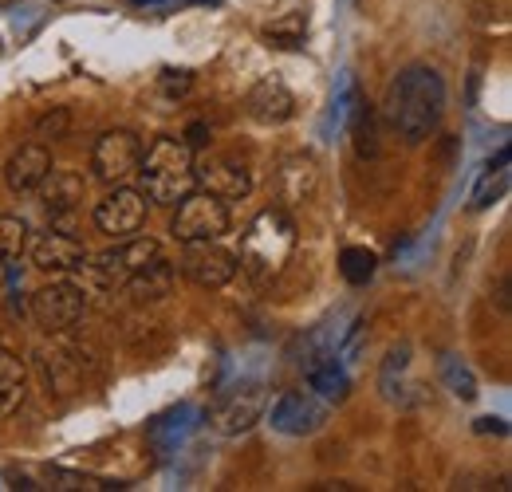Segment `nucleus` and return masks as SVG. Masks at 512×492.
Returning <instances> with one entry per match:
<instances>
[{
    "label": "nucleus",
    "mask_w": 512,
    "mask_h": 492,
    "mask_svg": "<svg viewBox=\"0 0 512 492\" xmlns=\"http://www.w3.org/2000/svg\"><path fill=\"white\" fill-rule=\"evenodd\" d=\"M197 410L193 406H174V410H166L162 418H154L150 422V441L162 449V453H170V449H178L186 437L193 433V426H197Z\"/></svg>",
    "instance_id": "a211bd4d"
},
{
    "label": "nucleus",
    "mask_w": 512,
    "mask_h": 492,
    "mask_svg": "<svg viewBox=\"0 0 512 492\" xmlns=\"http://www.w3.org/2000/svg\"><path fill=\"white\" fill-rule=\"evenodd\" d=\"M264 414H268V390H264V382L241 378L237 386H229L217 398V406L209 414V426L217 433H225V437H241V433L253 430Z\"/></svg>",
    "instance_id": "39448f33"
},
{
    "label": "nucleus",
    "mask_w": 512,
    "mask_h": 492,
    "mask_svg": "<svg viewBox=\"0 0 512 492\" xmlns=\"http://www.w3.org/2000/svg\"><path fill=\"white\" fill-rule=\"evenodd\" d=\"M182 272L197 288H225L237 276V256L213 241H190L182 252Z\"/></svg>",
    "instance_id": "9d476101"
},
{
    "label": "nucleus",
    "mask_w": 512,
    "mask_h": 492,
    "mask_svg": "<svg viewBox=\"0 0 512 492\" xmlns=\"http://www.w3.org/2000/svg\"><path fill=\"white\" fill-rule=\"evenodd\" d=\"M272 430L288 433V437H308V433L323 430L327 422V406L320 398L304 394V390H284L276 402H272Z\"/></svg>",
    "instance_id": "f8f14e48"
},
{
    "label": "nucleus",
    "mask_w": 512,
    "mask_h": 492,
    "mask_svg": "<svg viewBox=\"0 0 512 492\" xmlns=\"http://www.w3.org/2000/svg\"><path fill=\"white\" fill-rule=\"evenodd\" d=\"M193 182L201 185L205 193L221 197V201H237L253 189V178H249V166L229 158V154H209L201 162H193Z\"/></svg>",
    "instance_id": "1a4fd4ad"
},
{
    "label": "nucleus",
    "mask_w": 512,
    "mask_h": 492,
    "mask_svg": "<svg viewBox=\"0 0 512 492\" xmlns=\"http://www.w3.org/2000/svg\"><path fill=\"white\" fill-rule=\"evenodd\" d=\"M280 185H284V201H288V205L312 201V193H316V185H320L316 158H308V154L284 158V166H280Z\"/></svg>",
    "instance_id": "f3484780"
},
{
    "label": "nucleus",
    "mask_w": 512,
    "mask_h": 492,
    "mask_svg": "<svg viewBox=\"0 0 512 492\" xmlns=\"http://www.w3.org/2000/svg\"><path fill=\"white\" fill-rule=\"evenodd\" d=\"M130 4H170V0H130Z\"/></svg>",
    "instance_id": "72a5a7b5"
},
{
    "label": "nucleus",
    "mask_w": 512,
    "mask_h": 492,
    "mask_svg": "<svg viewBox=\"0 0 512 492\" xmlns=\"http://www.w3.org/2000/svg\"><path fill=\"white\" fill-rule=\"evenodd\" d=\"M95 225L107 237H130L146 225V193L142 189H115L95 205Z\"/></svg>",
    "instance_id": "9b49d317"
},
{
    "label": "nucleus",
    "mask_w": 512,
    "mask_h": 492,
    "mask_svg": "<svg viewBox=\"0 0 512 492\" xmlns=\"http://www.w3.org/2000/svg\"><path fill=\"white\" fill-rule=\"evenodd\" d=\"M142 193L158 205H178L193 185V150L182 138H154L138 162Z\"/></svg>",
    "instance_id": "7ed1b4c3"
},
{
    "label": "nucleus",
    "mask_w": 512,
    "mask_h": 492,
    "mask_svg": "<svg viewBox=\"0 0 512 492\" xmlns=\"http://www.w3.org/2000/svg\"><path fill=\"white\" fill-rule=\"evenodd\" d=\"M138 162H142V142L130 130H107L91 150V170L107 185H123L130 174H138Z\"/></svg>",
    "instance_id": "6e6552de"
},
{
    "label": "nucleus",
    "mask_w": 512,
    "mask_h": 492,
    "mask_svg": "<svg viewBox=\"0 0 512 492\" xmlns=\"http://www.w3.org/2000/svg\"><path fill=\"white\" fill-rule=\"evenodd\" d=\"M36 193H40V205L56 217V213H71L83 197H87V182L75 174V170H48L44 174V182L36 185Z\"/></svg>",
    "instance_id": "dca6fc26"
},
{
    "label": "nucleus",
    "mask_w": 512,
    "mask_h": 492,
    "mask_svg": "<svg viewBox=\"0 0 512 492\" xmlns=\"http://www.w3.org/2000/svg\"><path fill=\"white\" fill-rule=\"evenodd\" d=\"M375 268H379V256L371 252V248H359V245H351V248H343L339 252V272H343V280L347 284H367L371 276H375Z\"/></svg>",
    "instance_id": "393cba45"
},
{
    "label": "nucleus",
    "mask_w": 512,
    "mask_h": 492,
    "mask_svg": "<svg viewBox=\"0 0 512 492\" xmlns=\"http://www.w3.org/2000/svg\"><path fill=\"white\" fill-rule=\"evenodd\" d=\"M304 36H308V16L304 12H288V16H280L264 28V40L272 48H304Z\"/></svg>",
    "instance_id": "b1692460"
},
{
    "label": "nucleus",
    "mask_w": 512,
    "mask_h": 492,
    "mask_svg": "<svg viewBox=\"0 0 512 492\" xmlns=\"http://www.w3.org/2000/svg\"><path fill=\"white\" fill-rule=\"evenodd\" d=\"M351 142L359 150V158H379V134H375V115L363 99H355L351 107Z\"/></svg>",
    "instance_id": "5701e85b"
},
{
    "label": "nucleus",
    "mask_w": 512,
    "mask_h": 492,
    "mask_svg": "<svg viewBox=\"0 0 512 492\" xmlns=\"http://www.w3.org/2000/svg\"><path fill=\"white\" fill-rule=\"evenodd\" d=\"M170 233L182 245H190V241H217V237L229 233V205L221 197L205 193V189H197V193L190 189L178 201V213H174Z\"/></svg>",
    "instance_id": "423d86ee"
},
{
    "label": "nucleus",
    "mask_w": 512,
    "mask_h": 492,
    "mask_svg": "<svg viewBox=\"0 0 512 492\" xmlns=\"http://www.w3.org/2000/svg\"><path fill=\"white\" fill-rule=\"evenodd\" d=\"M308 386L320 394L323 402H347V394H351V378H347V370L339 367L331 355H320V359H312L308 363Z\"/></svg>",
    "instance_id": "6ab92c4d"
},
{
    "label": "nucleus",
    "mask_w": 512,
    "mask_h": 492,
    "mask_svg": "<svg viewBox=\"0 0 512 492\" xmlns=\"http://www.w3.org/2000/svg\"><path fill=\"white\" fill-rule=\"evenodd\" d=\"M52 170V154H48V146L44 142H28V146H20L12 158H8V166H4V182L12 193H32L36 185L44 182V174Z\"/></svg>",
    "instance_id": "2eb2a0df"
},
{
    "label": "nucleus",
    "mask_w": 512,
    "mask_h": 492,
    "mask_svg": "<svg viewBox=\"0 0 512 492\" xmlns=\"http://www.w3.org/2000/svg\"><path fill=\"white\" fill-rule=\"evenodd\" d=\"M245 111L253 115L256 123H264V126L288 123V119L296 115V95L288 91V83H284V79L264 75V79H256L253 91L245 95Z\"/></svg>",
    "instance_id": "ddd939ff"
},
{
    "label": "nucleus",
    "mask_w": 512,
    "mask_h": 492,
    "mask_svg": "<svg viewBox=\"0 0 512 492\" xmlns=\"http://www.w3.org/2000/svg\"><path fill=\"white\" fill-rule=\"evenodd\" d=\"M24 245H28V229H24V221H20V217L0 213V264L20 260Z\"/></svg>",
    "instance_id": "bb28decb"
},
{
    "label": "nucleus",
    "mask_w": 512,
    "mask_h": 492,
    "mask_svg": "<svg viewBox=\"0 0 512 492\" xmlns=\"http://www.w3.org/2000/svg\"><path fill=\"white\" fill-rule=\"evenodd\" d=\"M296 252V225L284 209H264L241 241V268L253 284H272Z\"/></svg>",
    "instance_id": "f03ea898"
},
{
    "label": "nucleus",
    "mask_w": 512,
    "mask_h": 492,
    "mask_svg": "<svg viewBox=\"0 0 512 492\" xmlns=\"http://www.w3.org/2000/svg\"><path fill=\"white\" fill-rule=\"evenodd\" d=\"M87 260V248L79 245L75 237L67 233H44L36 245H32V264L48 276H67V272H79Z\"/></svg>",
    "instance_id": "4468645a"
},
{
    "label": "nucleus",
    "mask_w": 512,
    "mask_h": 492,
    "mask_svg": "<svg viewBox=\"0 0 512 492\" xmlns=\"http://www.w3.org/2000/svg\"><path fill=\"white\" fill-rule=\"evenodd\" d=\"M497 304H501V311H509V280L497 284Z\"/></svg>",
    "instance_id": "473e14b6"
},
{
    "label": "nucleus",
    "mask_w": 512,
    "mask_h": 492,
    "mask_svg": "<svg viewBox=\"0 0 512 492\" xmlns=\"http://www.w3.org/2000/svg\"><path fill=\"white\" fill-rule=\"evenodd\" d=\"M158 256H162V248H158L154 237H138V241H127V245L107 248V252L83 260L79 272H87V276L95 280V288L115 292V288H127L130 276H138V272H142L150 260H158Z\"/></svg>",
    "instance_id": "20e7f679"
},
{
    "label": "nucleus",
    "mask_w": 512,
    "mask_h": 492,
    "mask_svg": "<svg viewBox=\"0 0 512 492\" xmlns=\"http://www.w3.org/2000/svg\"><path fill=\"white\" fill-rule=\"evenodd\" d=\"M83 311H87V292L75 284H48V288L32 292V300H28V315L48 335H60L67 327H75L83 319Z\"/></svg>",
    "instance_id": "0eeeda50"
},
{
    "label": "nucleus",
    "mask_w": 512,
    "mask_h": 492,
    "mask_svg": "<svg viewBox=\"0 0 512 492\" xmlns=\"http://www.w3.org/2000/svg\"><path fill=\"white\" fill-rule=\"evenodd\" d=\"M406 367H410V347L402 343V347H394L390 355H386L383 363V374H379V390H383V398H390V402H398V382H402V374H406Z\"/></svg>",
    "instance_id": "cd10ccee"
},
{
    "label": "nucleus",
    "mask_w": 512,
    "mask_h": 492,
    "mask_svg": "<svg viewBox=\"0 0 512 492\" xmlns=\"http://www.w3.org/2000/svg\"><path fill=\"white\" fill-rule=\"evenodd\" d=\"M205 142H209V130H205V123H193L190 134H186V146H190V150H201Z\"/></svg>",
    "instance_id": "7c9ffc66"
},
{
    "label": "nucleus",
    "mask_w": 512,
    "mask_h": 492,
    "mask_svg": "<svg viewBox=\"0 0 512 492\" xmlns=\"http://www.w3.org/2000/svg\"><path fill=\"white\" fill-rule=\"evenodd\" d=\"M28 398V370L16 355L0 351V418H12Z\"/></svg>",
    "instance_id": "aec40b11"
},
{
    "label": "nucleus",
    "mask_w": 512,
    "mask_h": 492,
    "mask_svg": "<svg viewBox=\"0 0 512 492\" xmlns=\"http://www.w3.org/2000/svg\"><path fill=\"white\" fill-rule=\"evenodd\" d=\"M67 123H71V119H67V111H64V107H56L52 115H44V119L36 123V138L56 142V138H64V134H67Z\"/></svg>",
    "instance_id": "c756f323"
},
{
    "label": "nucleus",
    "mask_w": 512,
    "mask_h": 492,
    "mask_svg": "<svg viewBox=\"0 0 512 492\" xmlns=\"http://www.w3.org/2000/svg\"><path fill=\"white\" fill-rule=\"evenodd\" d=\"M190 87H193V75L186 71V67H162V75H158V91H162L166 99H182Z\"/></svg>",
    "instance_id": "c85d7f7f"
},
{
    "label": "nucleus",
    "mask_w": 512,
    "mask_h": 492,
    "mask_svg": "<svg viewBox=\"0 0 512 492\" xmlns=\"http://www.w3.org/2000/svg\"><path fill=\"white\" fill-rule=\"evenodd\" d=\"M505 189H509V146L489 162V170H485V178L481 185L473 189V209H489V205H497L501 197H505Z\"/></svg>",
    "instance_id": "4be33fe9"
},
{
    "label": "nucleus",
    "mask_w": 512,
    "mask_h": 492,
    "mask_svg": "<svg viewBox=\"0 0 512 492\" xmlns=\"http://www.w3.org/2000/svg\"><path fill=\"white\" fill-rule=\"evenodd\" d=\"M438 370H442V382L449 386L453 398H461V402H473L477 398V378H473V370L465 367L457 355H442Z\"/></svg>",
    "instance_id": "a878e982"
},
{
    "label": "nucleus",
    "mask_w": 512,
    "mask_h": 492,
    "mask_svg": "<svg viewBox=\"0 0 512 492\" xmlns=\"http://www.w3.org/2000/svg\"><path fill=\"white\" fill-rule=\"evenodd\" d=\"M442 115H446V79L434 67L414 63L398 71V79L386 87V123L410 146L426 142L438 130Z\"/></svg>",
    "instance_id": "f257e3e1"
},
{
    "label": "nucleus",
    "mask_w": 512,
    "mask_h": 492,
    "mask_svg": "<svg viewBox=\"0 0 512 492\" xmlns=\"http://www.w3.org/2000/svg\"><path fill=\"white\" fill-rule=\"evenodd\" d=\"M127 288L138 304H142V300H162V296H170V288H174V268L158 256V260H150L138 276H130Z\"/></svg>",
    "instance_id": "412c9836"
},
{
    "label": "nucleus",
    "mask_w": 512,
    "mask_h": 492,
    "mask_svg": "<svg viewBox=\"0 0 512 492\" xmlns=\"http://www.w3.org/2000/svg\"><path fill=\"white\" fill-rule=\"evenodd\" d=\"M477 433H509L501 418H477Z\"/></svg>",
    "instance_id": "2f4dec72"
}]
</instances>
